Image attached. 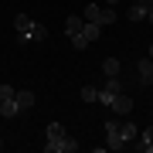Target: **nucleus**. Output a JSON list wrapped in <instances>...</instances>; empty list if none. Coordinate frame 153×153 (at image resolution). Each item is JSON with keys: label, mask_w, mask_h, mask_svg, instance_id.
I'll return each mask as SVG.
<instances>
[{"label": "nucleus", "mask_w": 153, "mask_h": 153, "mask_svg": "<svg viewBox=\"0 0 153 153\" xmlns=\"http://www.w3.org/2000/svg\"><path fill=\"white\" fill-rule=\"evenodd\" d=\"M140 4H146V7H153V0H140Z\"/></svg>", "instance_id": "nucleus-21"}, {"label": "nucleus", "mask_w": 153, "mask_h": 153, "mask_svg": "<svg viewBox=\"0 0 153 153\" xmlns=\"http://www.w3.org/2000/svg\"><path fill=\"white\" fill-rule=\"evenodd\" d=\"M133 105H136V102H133L126 92H116V95L109 99V109H112L116 116H129V112H133Z\"/></svg>", "instance_id": "nucleus-2"}, {"label": "nucleus", "mask_w": 153, "mask_h": 153, "mask_svg": "<svg viewBox=\"0 0 153 153\" xmlns=\"http://www.w3.org/2000/svg\"><path fill=\"white\" fill-rule=\"evenodd\" d=\"M105 143H109V150H123L126 143L119 136V119H109L105 123Z\"/></svg>", "instance_id": "nucleus-4"}, {"label": "nucleus", "mask_w": 153, "mask_h": 153, "mask_svg": "<svg viewBox=\"0 0 153 153\" xmlns=\"http://www.w3.org/2000/svg\"><path fill=\"white\" fill-rule=\"evenodd\" d=\"M44 136H48V143H61V140L68 136V133H65V126H61V123H48Z\"/></svg>", "instance_id": "nucleus-10"}, {"label": "nucleus", "mask_w": 153, "mask_h": 153, "mask_svg": "<svg viewBox=\"0 0 153 153\" xmlns=\"http://www.w3.org/2000/svg\"><path fill=\"white\" fill-rule=\"evenodd\" d=\"M136 146H140L143 153H153V126H146V129H143V136H140Z\"/></svg>", "instance_id": "nucleus-15"}, {"label": "nucleus", "mask_w": 153, "mask_h": 153, "mask_svg": "<svg viewBox=\"0 0 153 153\" xmlns=\"http://www.w3.org/2000/svg\"><path fill=\"white\" fill-rule=\"evenodd\" d=\"M75 150H78L75 136H65L61 143H44V153H75Z\"/></svg>", "instance_id": "nucleus-5"}, {"label": "nucleus", "mask_w": 153, "mask_h": 153, "mask_svg": "<svg viewBox=\"0 0 153 153\" xmlns=\"http://www.w3.org/2000/svg\"><path fill=\"white\" fill-rule=\"evenodd\" d=\"M82 102H88V105L99 102V88L95 85H82Z\"/></svg>", "instance_id": "nucleus-16"}, {"label": "nucleus", "mask_w": 153, "mask_h": 153, "mask_svg": "<svg viewBox=\"0 0 153 153\" xmlns=\"http://www.w3.org/2000/svg\"><path fill=\"white\" fill-rule=\"evenodd\" d=\"M82 38H85L88 44H95L99 38H102V27H99V24H92V21H85V24H82Z\"/></svg>", "instance_id": "nucleus-11"}, {"label": "nucleus", "mask_w": 153, "mask_h": 153, "mask_svg": "<svg viewBox=\"0 0 153 153\" xmlns=\"http://www.w3.org/2000/svg\"><path fill=\"white\" fill-rule=\"evenodd\" d=\"M150 58H153V44H150Z\"/></svg>", "instance_id": "nucleus-22"}, {"label": "nucleus", "mask_w": 153, "mask_h": 153, "mask_svg": "<svg viewBox=\"0 0 153 153\" xmlns=\"http://www.w3.org/2000/svg\"><path fill=\"white\" fill-rule=\"evenodd\" d=\"M14 102H17V109H21V112H27V109L38 105V95H34L31 88H14Z\"/></svg>", "instance_id": "nucleus-3"}, {"label": "nucleus", "mask_w": 153, "mask_h": 153, "mask_svg": "<svg viewBox=\"0 0 153 153\" xmlns=\"http://www.w3.org/2000/svg\"><path fill=\"white\" fill-rule=\"evenodd\" d=\"M0 150H4V140H0Z\"/></svg>", "instance_id": "nucleus-23"}, {"label": "nucleus", "mask_w": 153, "mask_h": 153, "mask_svg": "<svg viewBox=\"0 0 153 153\" xmlns=\"http://www.w3.org/2000/svg\"><path fill=\"white\" fill-rule=\"evenodd\" d=\"M0 116H4V119H14V116H21V109H17V102H14V95L0 99Z\"/></svg>", "instance_id": "nucleus-8"}, {"label": "nucleus", "mask_w": 153, "mask_h": 153, "mask_svg": "<svg viewBox=\"0 0 153 153\" xmlns=\"http://www.w3.org/2000/svg\"><path fill=\"white\" fill-rule=\"evenodd\" d=\"M146 14H150V7H146V4H140V0H136V4L129 7V10H126V17H129L133 24H140V21H146Z\"/></svg>", "instance_id": "nucleus-9"}, {"label": "nucleus", "mask_w": 153, "mask_h": 153, "mask_svg": "<svg viewBox=\"0 0 153 153\" xmlns=\"http://www.w3.org/2000/svg\"><path fill=\"white\" fill-rule=\"evenodd\" d=\"M82 17L92 21V24H99V27H112V24H116V10L105 7V4H88L85 10H82Z\"/></svg>", "instance_id": "nucleus-1"}, {"label": "nucleus", "mask_w": 153, "mask_h": 153, "mask_svg": "<svg viewBox=\"0 0 153 153\" xmlns=\"http://www.w3.org/2000/svg\"><path fill=\"white\" fill-rule=\"evenodd\" d=\"M136 75H140L143 85H153V58H150V55L136 61Z\"/></svg>", "instance_id": "nucleus-6"}, {"label": "nucleus", "mask_w": 153, "mask_h": 153, "mask_svg": "<svg viewBox=\"0 0 153 153\" xmlns=\"http://www.w3.org/2000/svg\"><path fill=\"white\" fill-rule=\"evenodd\" d=\"M71 48H75V51H85V48H88V41L82 38V34H71Z\"/></svg>", "instance_id": "nucleus-18"}, {"label": "nucleus", "mask_w": 153, "mask_h": 153, "mask_svg": "<svg viewBox=\"0 0 153 153\" xmlns=\"http://www.w3.org/2000/svg\"><path fill=\"white\" fill-rule=\"evenodd\" d=\"M31 38H34V41H44V38H48V27L34 21V24H31Z\"/></svg>", "instance_id": "nucleus-17"}, {"label": "nucleus", "mask_w": 153, "mask_h": 153, "mask_svg": "<svg viewBox=\"0 0 153 153\" xmlns=\"http://www.w3.org/2000/svg\"><path fill=\"white\" fill-rule=\"evenodd\" d=\"M146 21H150V24H153V7H150V14H146Z\"/></svg>", "instance_id": "nucleus-20"}, {"label": "nucleus", "mask_w": 153, "mask_h": 153, "mask_svg": "<svg viewBox=\"0 0 153 153\" xmlns=\"http://www.w3.org/2000/svg\"><path fill=\"white\" fill-rule=\"evenodd\" d=\"M82 24H85V17H78V14L65 17V34H68V38H71V34H82Z\"/></svg>", "instance_id": "nucleus-12"}, {"label": "nucleus", "mask_w": 153, "mask_h": 153, "mask_svg": "<svg viewBox=\"0 0 153 153\" xmlns=\"http://www.w3.org/2000/svg\"><path fill=\"white\" fill-rule=\"evenodd\" d=\"M119 136H123V143H133L136 140V123H129L126 116H119Z\"/></svg>", "instance_id": "nucleus-7"}, {"label": "nucleus", "mask_w": 153, "mask_h": 153, "mask_svg": "<svg viewBox=\"0 0 153 153\" xmlns=\"http://www.w3.org/2000/svg\"><path fill=\"white\" fill-rule=\"evenodd\" d=\"M31 24H34V21H31L27 14H17V17H14V31H17V34H31Z\"/></svg>", "instance_id": "nucleus-13"}, {"label": "nucleus", "mask_w": 153, "mask_h": 153, "mask_svg": "<svg viewBox=\"0 0 153 153\" xmlns=\"http://www.w3.org/2000/svg\"><path fill=\"white\" fill-rule=\"evenodd\" d=\"M102 71H105V78L119 75V71H123V65H119V58H102Z\"/></svg>", "instance_id": "nucleus-14"}, {"label": "nucleus", "mask_w": 153, "mask_h": 153, "mask_svg": "<svg viewBox=\"0 0 153 153\" xmlns=\"http://www.w3.org/2000/svg\"><path fill=\"white\" fill-rule=\"evenodd\" d=\"M116 4H123V0H105V7H116Z\"/></svg>", "instance_id": "nucleus-19"}]
</instances>
